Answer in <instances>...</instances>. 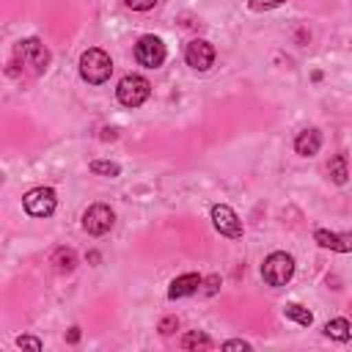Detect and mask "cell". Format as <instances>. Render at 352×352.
Here are the masks:
<instances>
[{
  "instance_id": "1",
  "label": "cell",
  "mask_w": 352,
  "mask_h": 352,
  "mask_svg": "<svg viewBox=\"0 0 352 352\" xmlns=\"http://www.w3.org/2000/svg\"><path fill=\"white\" fill-rule=\"evenodd\" d=\"M113 74V60L104 50L99 47H88L82 55H80V77L88 82V85H102L107 82Z\"/></svg>"
},
{
  "instance_id": "2",
  "label": "cell",
  "mask_w": 352,
  "mask_h": 352,
  "mask_svg": "<svg viewBox=\"0 0 352 352\" xmlns=\"http://www.w3.org/2000/svg\"><path fill=\"white\" fill-rule=\"evenodd\" d=\"M294 275V258L286 253V250H272L264 261H261V278L267 286L272 289H280L292 280Z\"/></svg>"
},
{
  "instance_id": "3",
  "label": "cell",
  "mask_w": 352,
  "mask_h": 352,
  "mask_svg": "<svg viewBox=\"0 0 352 352\" xmlns=\"http://www.w3.org/2000/svg\"><path fill=\"white\" fill-rule=\"evenodd\" d=\"M16 58L25 63V66H30V72L33 74H44L47 69H50V60H52V55H50V50L41 44V38H36V36H30V38H22L19 44H16Z\"/></svg>"
},
{
  "instance_id": "4",
  "label": "cell",
  "mask_w": 352,
  "mask_h": 352,
  "mask_svg": "<svg viewBox=\"0 0 352 352\" xmlns=\"http://www.w3.org/2000/svg\"><path fill=\"white\" fill-rule=\"evenodd\" d=\"M151 94V82L140 74H126L121 77L118 88H116V99L124 104V107H140Z\"/></svg>"
},
{
  "instance_id": "5",
  "label": "cell",
  "mask_w": 352,
  "mask_h": 352,
  "mask_svg": "<svg viewBox=\"0 0 352 352\" xmlns=\"http://www.w3.org/2000/svg\"><path fill=\"white\" fill-rule=\"evenodd\" d=\"M22 206L30 217H50L58 206V195L52 187H33L30 192L22 195Z\"/></svg>"
},
{
  "instance_id": "6",
  "label": "cell",
  "mask_w": 352,
  "mask_h": 352,
  "mask_svg": "<svg viewBox=\"0 0 352 352\" xmlns=\"http://www.w3.org/2000/svg\"><path fill=\"white\" fill-rule=\"evenodd\" d=\"M165 55H168V50H165V44H162L160 36H151L148 33V36H140L138 44H135V60L140 66H146V69L162 66L165 63Z\"/></svg>"
},
{
  "instance_id": "7",
  "label": "cell",
  "mask_w": 352,
  "mask_h": 352,
  "mask_svg": "<svg viewBox=\"0 0 352 352\" xmlns=\"http://www.w3.org/2000/svg\"><path fill=\"white\" fill-rule=\"evenodd\" d=\"M113 223H116V214H113V209H110L107 204H94V206H88V209L82 212V228H85L91 236L107 234V231L113 228Z\"/></svg>"
},
{
  "instance_id": "8",
  "label": "cell",
  "mask_w": 352,
  "mask_h": 352,
  "mask_svg": "<svg viewBox=\"0 0 352 352\" xmlns=\"http://www.w3.org/2000/svg\"><path fill=\"white\" fill-rule=\"evenodd\" d=\"M212 226L217 228V234H223L228 239H239L242 236V220L228 204H214L212 206Z\"/></svg>"
},
{
  "instance_id": "9",
  "label": "cell",
  "mask_w": 352,
  "mask_h": 352,
  "mask_svg": "<svg viewBox=\"0 0 352 352\" xmlns=\"http://www.w3.org/2000/svg\"><path fill=\"white\" fill-rule=\"evenodd\" d=\"M184 60L187 66H192L195 72H206L212 63H214V47L204 38H192L187 47H184Z\"/></svg>"
},
{
  "instance_id": "10",
  "label": "cell",
  "mask_w": 352,
  "mask_h": 352,
  "mask_svg": "<svg viewBox=\"0 0 352 352\" xmlns=\"http://www.w3.org/2000/svg\"><path fill=\"white\" fill-rule=\"evenodd\" d=\"M314 239H316V245H322V248H327V250L352 253V231L336 234V231H327V228H316V231H314Z\"/></svg>"
},
{
  "instance_id": "11",
  "label": "cell",
  "mask_w": 352,
  "mask_h": 352,
  "mask_svg": "<svg viewBox=\"0 0 352 352\" xmlns=\"http://www.w3.org/2000/svg\"><path fill=\"white\" fill-rule=\"evenodd\" d=\"M201 283H204V278H201L198 272H184V275H179V278H173V280H170L168 297H170V300L190 297V294H195V292L201 289Z\"/></svg>"
},
{
  "instance_id": "12",
  "label": "cell",
  "mask_w": 352,
  "mask_h": 352,
  "mask_svg": "<svg viewBox=\"0 0 352 352\" xmlns=\"http://www.w3.org/2000/svg\"><path fill=\"white\" fill-rule=\"evenodd\" d=\"M319 148H322V132L319 129H302L294 138V151L300 157H314V154H319Z\"/></svg>"
},
{
  "instance_id": "13",
  "label": "cell",
  "mask_w": 352,
  "mask_h": 352,
  "mask_svg": "<svg viewBox=\"0 0 352 352\" xmlns=\"http://www.w3.org/2000/svg\"><path fill=\"white\" fill-rule=\"evenodd\" d=\"M324 336L333 338V341H349V338H352V324H349V319H344V316L330 319V322L324 324Z\"/></svg>"
},
{
  "instance_id": "14",
  "label": "cell",
  "mask_w": 352,
  "mask_h": 352,
  "mask_svg": "<svg viewBox=\"0 0 352 352\" xmlns=\"http://www.w3.org/2000/svg\"><path fill=\"white\" fill-rule=\"evenodd\" d=\"M52 264H55V272H60V275L74 272V267H77V253H74L72 248H58V250L52 253Z\"/></svg>"
},
{
  "instance_id": "15",
  "label": "cell",
  "mask_w": 352,
  "mask_h": 352,
  "mask_svg": "<svg viewBox=\"0 0 352 352\" xmlns=\"http://www.w3.org/2000/svg\"><path fill=\"white\" fill-rule=\"evenodd\" d=\"M283 316L292 319V322H297L300 327H311V322H314V314L305 305H300V302H286L283 305Z\"/></svg>"
},
{
  "instance_id": "16",
  "label": "cell",
  "mask_w": 352,
  "mask_h": 352,
  "mask_svg": "<svg viewBox=\"0 0 352 352\" xmlns=\"http://www.w3.org/2000/svg\"><path fill=\"white\" fill-rule=\"evenodd\" d=\"M209 346H212V338L204 330H190L182 338V349H209Z\"/></svg>"
},
{
  "instance_id": "17",
  "label": "cell",
  "mask_w": 352,
  "mask_h": 352,
  "mask_svg": "<svg viewBox=\"0 0 352 352\" xmlns=\"http://www.w3.org/2000/svg\"><path fill=\"white\" fill-rule=\"evenodd\" d=\"M327 173H330V179H333L336 184H344V182H346V176H349L346 157H344V154H336V157L330 160V165H327Z\"/></svg>"
},
{
  "instance_id": "18",
  "label": "cell",
  "mask_w": 352,
  "mask_h": 352,
  "mask_svg": "<svg viewBox=\"0 0 352 352\" xmlns=\"http://www.w3.org/2000/svg\"><path fill=\"white\" fill-rule=\"evenodd\" d=\"M88 168H91V173H96V176H110V179H116V176L121 173V165L113 162V160H94Z\"/></svg>"
},
{
  "instance_id": "19",
  "label": "cell",
  "mask_w": 352,
  "mask_h": 352,
  "mask_svg": "<svg viewBox=\"0 0 352 352\" xmlns=\"http://www.w3.org/2000/svg\"><path fill=\"white\" fill-rule=\"evenodd\" d=\"M286 0H250V8L253 11H270V8H278L283 6Z\"/></svg>"
},
{
  "instance_id": "20",
  "label": "cell",
  "mask_w": 352,
  "mask_h": 352,
  "mask_svg": "<svg viewBox=\"0 0 352 352\" xmlns=\"http://www.w3.org/2000/svg\"><path fill=\"white\" fill-rule=\"evenodd\" d=\"M124 6L132 8V11H148V8L157 6V0H124Z\"/></svg>"
},
{
  "instance_id": "21",
  "label": "cell",
  "mask_w": 352,
  "mask_h": 352,
  "mask_svg": "<svg viewBox=\"0 0 352 352\" xmlns=\"http://www.w3.org/2000/svg\"><path fill=\"white\" fill-rule=\"evenodd\" d=\"M201 286H204V294H206V297H209V294H214V292L220 289V275H209V278H204V283H201Z\"/></svg>"
},
{
  "instance_id": "22",
  "label": "cell",
  "mask_w": 352,
  "mask_h": 352,
  "mask_svg": "<svg viewBox=\"0 0 352 352\" xmlns=\"http://www.w3.org/2000/svg\"><path fill=\"white\" fill-rule=\"evenodd\" d=\"M16 346H28V349H36V352H38L44 344H41L36 336H19V338H16Z\"/></svg>"
},
{
  "instance_id": "23",
  "label": "cell",
  "mask_w": 352,
  "mask_h": 352,
  "mask_svg": "<svg viewBox=\"0 0 352 352\" xmlns=\"http://www.w3.org/2000/svg\"><path fill=\"white\" fill-rule=\"evenodd\" d=\"M176 327H179V319H176V316H165V319L160 322V333H162V336H170Z\"/></svg>"
},
{
  "instance_id": "24",
  "label": "cell",
  "mask_w": 352,
  "mask_h": 352,
  "mask_svg": "<svg viewBox=\"0 0 352 352\" xmlns=\"http://www.w3.org/2000/svg\"><path fill=\"white\" fill-rule=\"evenodd\" d=\"M223 349H250V344L242 338H231V341H223Z\"/></svg>"
},
{
  "instance_id": "25",
  "label": "cell",
  "mask_w": 352,
  "mask_h": 352,
  "mask_svg": "<svg viewBox=\"0 0 352 352\" xmlns=\"http://www.w3.org/2000/svg\"><path fill=\"white\" fill-rule=\"evenodd\" d=\"M66 341H69V344H77V341H80V327H72L69 336H66Z\"/></svg>"
},
{
  "instance_id": "26",
  "label": "cell",
  "mask_w": 352,
  "mask_h": 352,
  "mask_svg": "<svg viewBox=\"0 0 352 352\" xmlns=\"http://www.w3.org/2000/svg\"><path fill=\"white\" fill-rule=\"evenodd\" d=\"M102 140H116V129H102Z\"/></svg>"
}]
</instances>
